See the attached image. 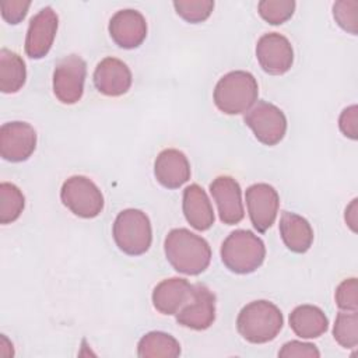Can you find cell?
<instances>
[{"label": "cell", "instance_id": "6da1fadb", "mask_svg": "<svg viewBox=\"0 0 358 358\" xmlns=\"http://www.w3.org/2000/svg\"><path fill=\"white\" fill-rule=\"evenodd\" d=\"M164 250L169 264L186 275L201 274L211 262L208 242L186 228L171 229L165 236Z\"/></svg>", "mask_w": 358, "mask_h": 358}, {"label": "cell", "instance_id": "7a4b0ae2", "mask_svg": "<svg viewBox=\"0 0 358 358\" xmlns=\"http://www.w3.org/2000/svg\"><path fill=\"white\" fill-rule=\"evenodd\" d=\"M282 324L284 317L280 308L266 299L249 302L236 317L238 333L252 344H264L274 340Z\"/></svg>", "mask_w": 358, "mask_h": 358}, {"label": "cell", "instance_id": "3957f363", "mask_svg": "<svg viewBox=\"0 0 358 358\" xmlns=\"http://www.w3.org/2000/svg\"><path fill=\"white\" fill-rule=\"evenodd\" d=\"M259 85L253 74L235 70L224 74L215 84L213 98L215 106L225 115L248 112L257 101Z\"/></svg>", "mask_w": 358, "mask_h": 358}, {"label": "cell", "instance_id": "277c9868", "mask_svg": "<svg viewBox=\"0 0 358 358\" xmlns=\"http://www.w3.org/2000/svg\"><path fill=\"white\" fill-rule=\"evenodd\" d=\"M221 260L235 274H250L264 262V242L252 231L236 229L221 245Z\"/></svg>", "mask_w": 358, "mask_h": 358}, {"label": "cell", "instance_id": "5b68a950", "mask_svg": "<svg viewBox=\"0 0 358 358\" xmlns=\"http://www.w3.org/2000/svg\"><path fill=\"white\" fill-rule=\"evenodd\" d=\"M112 235L119 250L129 256L144 255L152 242V228L145 213L137 208L120 211L113 222Z\"/></svg>", "mask_w": 358, "mask_h": 358}, {"label": "cell", "instance_id": "8992f818", "mask_svg": "<svg viewBox=\"0 0 358 358\" xmlns=\"http://www.w3.org/2000/svg\"><path fill=\"white\" fill-rule=\"evenodd\" d=\"M60 200L80 218H95L103 210L102 192L90 178L83 175L70 176L63 182Z\"/></svg>", "mask_w": 358, "mask_h": 358}, {"label": "cell", "instance_id": "52a82bcc", "mask_svg": "<svg viewBox=\"0 0 358 358\" xmlns=\"http://www.w3.org/2000/svg\"><path fill=\"white\" fill-rule=\"evenodd\" d=\"M87 63L78 55H67L53 70V94L64 105L77 103L84 94Z\"/></svg>", "mask_w": 358, "mask_h": 358}, {"label": "cell", "instance_id": "ba28073f", "mask_svg": "<svg viewBox=\"0 0 358 358\" xmlns=\"http://www.w3.org/2000/svg\"><path fill=\"white\" fill-rule=\"evenodd\" d=\"M243 122L264 145L278 144L287 131V117L274 103L259 101L245 115Z\"/></svg>", "mask_w": 358, "mask_h": 358}, {"label": "cell", "instance_id": "9c48e42d", "mask_svg": "<svg viewBox=\"0 0 358 358\" xmlns=\"http://www.w3.org/2000/svg\"><path fill=\"white\" fill-rule=\"evenodd\" d=\"M36 148V131L27 122H7L0 127V155L8 162L27 161Z\"/></svg>", "mask_w": 358, "mask_h": 358}, {"label": "cell", "instance_id": "30bf717a", "mask_svg": "<svg viewBox=\"0 0 358 358\" xmlns=\"http://www.w3.org/2000/svg\"><path fill=\"white\" fill-rule=\"evenodd\" d=\"M245 200L252 225L257 232H266L277 218L280 207L277 190L268 183H255L246 189Z\"/></svg>", "mask_w": 358, "mask_h": 358}, {"label": "cell", "instance_id": "8fae6325", "mask_svg": "<svg viewBox=\"0 0 358 358\" xmlns=\"http://www.w3.org/2000/svg\"><path fill=\"white\" fill-rule=\"evenodd\" d=\"M256 57L267 74H285L294 63V49L289 41L278 34L268 32L259 38L256 43Z\"/></svg>", "mask_w": 358, "mask_h": 358}, {"label": "cell", "instance_id": "7c38bea8", "mask_svg": "<svg viewBox=\"0 0 358 358\" xmlns=\"http://www.w3.org/2000/svg\"><path fill=\"white\" fill-rule=\"evenodd\" d=\"M176 322L192 330H206L215 320V295L204 284H193L190 299L175 315Z\"/></svg>", "mask_w": 358, "mask_h": 358}, {"label": "cell", "instance_id": "4fadbf2b", "mask_svg": "<svg viewBox=\"0 0 358 358\" xmlns=\"http://www.w3.org/2000/svg\"><path fill=\"white\" fill-rule=\"evenodd\" d=\"M59 18L52 7L41 8L29 21L25 35V53L31 59L45 57L56 38Z\"/></svg>", "mask_w": 358, "mask_h": 358}, {"label": "cell", "instance_id": "5bb4252c", "mask_svg": "<svg viewBox=\"0 0 358 358\" xmlns=\"http://www.w3.org/2000/svg\"><path fill=\"white\" fill-rule=\"evenodd\" d=\"M210 193L217 204L220 220L227 225L238 224L245 217L242 190L236 179L228 175L217 176L210 183Z\"/></svg>", "mask_w": 358, "mask_h": 358}, {"label": "cell", "instance_id": "9a60e30c", "mask_svg": "<svg viewBox=\"0 0 358 358\" xmlns=\"http://www.w3.org/2000/svg\"><path fill=\"white\" fill-rule=\"evenodd\" d=\"M112 41L123 49L138 48L147 36V21L144 15L133 8L116 11L109 21Z\"/></svg>", "mask_w": 358, "mask_h": 358}, {"label": "cell", "instance_id": "2e32d148", "mask_svg": "<svg viewBox=\"0 0 358 358\" xmlns=\"http://www.w3.org/2000/svg\"><path fill=\"white\" fill-rule=\"evenodd\" d=\"M131 71L124 62L116 57L102 59L94 70V85L106 96H120L131 87Z\"/></svg>", "mask_w": 358, "mask_h": 358}, {"label": "cell", "instance_id": "e0dca14e", "mask_svg": "<svg viewBox=\"0 0 358 358\" xmlns=\"http://www.w3.org/2000/svg\"><path fill=\"white\" fill-rule=\"evenodd\" d=\"M154 175L164 187L178 189L190 179L189 159L176 148L162 150L155 158Z\"/></svg>", "mask_w": 358, "mask_h": 358}, {"label": "cell", "instance_id": "ac0fdd59", "mask_svg": "<svg viewBox=\"0 0 358 358\" xmlns=\"http://www.w3.org/2000/svg\"><path fill=\"white\" fill-rule=\"evenodd\" d=\"M193 284L186 278L172 277L158 282L152 291L151 299L154 308L162 315H176L190 299Z\"/></svg>", "mask_w": 358, "mask_h": 358}, {"label": "cell", "instance_id": "d6986e66", "mask_svg": "<svg viewBox=\"0 0 358 358\" xmlns=\"http://www.w3.org/2000/svg\"><path fill=\"white\" fill-rule=\"evenodd\" d=\"M182 210L186 221L197 231H207L214 224V210L211 201L201 186L189 185L183 190Z\"/></svg>", "mask_w": 358, "mask_h": 358}, {"label": "cell", "instance_id": "ffe728a7", "mask_svg": "<svg viewBox=\"0 0 358 358\" xmlns=\"http://www.w3.org/2000/svg\"><path fill=\"white\" fill-rule=\"evenodd\" d=\"M280 235L284 245L294 253H305L313 243V229L309 221L291 211L281 214Z\"/></svg>", "mask_w": 358, "mask_h": 358}, {"label": "cell", "instance_id": "44dd1931", "mask_svg": "<svg viewBox=\"0 0 358 358\" xmlns=\"http://www.w3.org/2000/svg\"><path fill=\"white\" fill-rule=\"evenodd\" d=\"M289 327L301 338H317L327 331L329 319L315 305H299L289 313Z\"/></svg>", "mask_w": 358, "mask_h": 358}, {"label": "cell", "instance_id": "7402d4cb", "mask_svg": "<svg viewBox=\"0 0 358 358\" xmlns=\"http://www.w3.org/2000/svg\"><path fill=\"white\" fill-rule=\"evenodd\" d=\"M27 80V67L22 57L3 48L0 50V91L3 94L18 92Z\"/></svg>", "mask_w": 358, "mask_h": 358}, {"label": "cell", "instance_id": "603a6c76", "mask_svg": "<svg viewBox=\"0 0 358 358\" xmlns=\"http://www.w3.org/2000/svg\"><path fill=\"white\" fill-rule=\"evenodd\" d=\"M140 358H176L180 355L179 341L164 331H150L137 344Z\"/></svg>", "mask_w": 358, "mask_h": 358}, {"label": "cell", "instance_id": "cb8c5ba5", "mask_svg": "<svg viewBox=\"0 0 358 358\" xmlns=\"http://www.w3.org/2000/svg\"><path fill=\"white\" fill-rule=\"evenodd\" d=\"M25 207V197L20 187L10 182L0 183V224L7 225L18 220Z\"/></svg>", "mask_w": 358, "mask_h": 358}, {"label": "cell", "instance_id": "d4e9b609", "mask_svg": "<svg viewBox=\"0 0 358 358\" xmlns=\"http://www.w3.org/2000/svg\"><path fill=\"white\" fill-rule=\"evenodd\" d=\"M334 340L344 348H354L358 344V313L338 312L333 326Z\"/></svg>", "mask_w": 358, "mask_h": 358}, {"label": "cell", "instance_id": "484cf974", "mask_svg": "<svg viewBox=\"0 0 358 358\" xmlns=\"http://www.w3.org/2000/svg\"><path fill=\"white\" fill-rule=\"evenodd\" d=\"M295 6L294 0H262L257 4V11L266 22L280 25L292 17Z\"/></svg>", "mask_w": 358, "mask_h": 358}, {"label": "cell", "instance_id": "4316f807", "mask_svg": "<svg viewBox=\"0 0 358 358\" xmlns=\"http://www.w3.org/2000/svg\"><path fill=\"white\" fill-rule=\"evenodd\" d=\"M175 11L179 17L190 24H199L206 21L213 10L214 1L211 0H179L173 1Z\"/></svg>", "mask_w": 358, "mask_h": 358}, {"label": "cell", "instance_id": "83f0119b", "mask_svg": "<svg viewBox=\"0 0 358 358\" xmlns=\"http://www.w3.org/2000/svg\"><path fill=\"white\" fill-rule=\"evenodd\" d=\"M333 17L336 22L351 35H357L358 27V1L340 0L333 4Z\"/></svg>", "mask_w": 358, "mask_h": 358}, {"label": "cell", "instance_id": "f1b7e54d", "mask_svg": "<svg viewBox=\"0 0 358 358\" xmlns=\"http://www.w3.org/2000/svg\"><path fill=\"white\" fill-rule=\"evenodd\" d=\"M336 305L341 310L357 312L358 310V282L355 277L343 280L336 288L334 294Z\"/></svg>", "mask_w": 358, "mask_h": 358}, {"label": "cell", "instance_id": "f546056e", "mask_svg": "<svg viewBox=\"0 0 358 358\" xmlns=\"http://www.w3.org/2000/svg\"><path fill=\"white\" fill-rule=\"evenodd\" d=\"M29 6L31 1L28 0H4L0 4L1 17L6 22L11 25L20 24L25 18Z\"/></svg>", "mask_w": 358, "mask_h": 358}, {"label": "cell", "instance_id": "4dcf8cb0", "mask_svg": "<svg viewBox=\"0 0 358 358\" xmlns=\"http://www.w3.org/2000/svg\"><path fill=\"white\" fill-rule=\"evenodd\" d=\"M280 358H292V357H310V358H319L320 351L315 344L303 343L298 340H292L285 343L281 350L278 351Z\"/></svg>", "mask_w": 358, "mask_h": 358}, {"label": "cell", "instance_id": "1f68e13d", "mask_svg": "<svg viewBox=\"0 0 358 358\" xmlns=\"http://www.w3.org/2000/svg\"><path fill=\"white\" fill-rule=\"evenodd\" d=\"M357 122H358L357 105H351L345 108L341 112L338 119V126L341 133L351 140H357Z\"/></svg>", "mask_w": 358, "mask_h": 358}, {"label": "cell", "instance_id": "d6a6232c", "mask_svg": "<svg viewBox=\"0 0 358 358\" xmlns=\"http://www.w3.org/2000/svg\"><path fill=\"white\" fill-rule=\"evenodd\" d=\"M357 199H354L352 201H351V204L345 208V222L348 224V227L354 231V232H357V211H358V208H357Z\"/></svg>", "mask_w": 358, "mask_h": 358}]
</instances>
